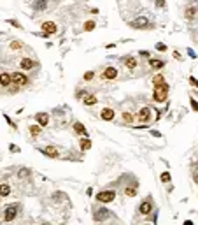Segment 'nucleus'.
Here are the masks:
<instances>
[{
  "mask_svg": "<svg viewBox=\"0 0 198 225\" xmlns=\"http://www.w3.org/2000/svg\"><path fill=\"white\" fill-rule=\"evenodd\" d=\"M56 30H58V27H56L53 21H46V23H42V32H44V33L51 35V33H56Z\"/></svg>",
  "mask_w": 198,
  "mask_h": 225,
  "instance_id": "obj_8",
  "label": "nucleus"
},
{
  "mask_svg": "<svg viewBox=\"0 0 198 225\" xmlns=\"http://www.w3.org/2000/svg\"><path fill=\"white\" fill-rule=\"evenodd\" d=\"M11 194V186L7 183H0V197H7Z\"/></svg>",
  "mask_w": 198,
  "mask_h": 225,
  "instance_id": "obj_20",
  "label": "nucleus"
},
{
  "mask_svg": "<svg viewBox=\"0 0 198 225\" xmlns=\"http://www.w3.org/2000/svg\"><path fill=\"white\" fill-rule=\"evenodd\" d=\"M95 28V21H86V23H84V30H93Z\"/></svg>",
  "mask_w": 198,
  "mask_h": 225,
  "instance_id": "obj_28",
  "label": "nucleus"
},
{
  "mask_svg": "<svg viewBox=\"0 0 198 225\" xmlns=\"http://www.w3.org/2000/svg\"><path fill=\"white\" fill-rule=\"evenodd\" d=\"M140 56H149V51H146V49H144V51H140Z\"/></svg>",
  "mask_w": 198,
  "mask_h": 225,
  "instance_id": "obj_39",
  "label": "nucleus"
},
{
  "mask_svg": "<svg viewBox=\"0 0 198 225\" xmlns=\"http://www.w3.org/2000/svg\"><path fill=\"white\" fill-rule=\"evenodd\" d=\"M102 78L104 79H116L117 78V69L116 67H107L104 71V74H102Z\"/></svg>",
  "mask_w": 198,
  "mask_h": 225,
  "instance_id": "obj_12",
  "label": "nucleus"
},
{
  "mask_svg": "<svg viewBox=\"0 0 198 225\" xmlns=\"http://www.w3.org/2000/svg\"><path fill=\"white\" fill-rule=\"evenodd\" d=\"M21 46H23L21 41H12V42H11V48H12V49H20Z\"/></svg>",
  "mask_w": 198,
  "mask_h": 225,
  "instance_id": "obj_30",
  "label": "nucleus"
},
{
  "mask_svg": "<svg viewBox=\"0 0 198 225\" xmlns=\"http://www.w3.org/2000/svg\"><path fill=\"white\" fill-rule=\"evenodd\" d=\"M125 65L128 67V71H135L137 69V60L133 56H126L125 58Z\"/></svg>",
  "mask_w": 198,
  "mask_h": 225,
  "instance_id": "obj_17",
  "label": "nucleus"
},
{
  "mask_svg": "<svg viewBox=\"0 0 198 225\" xmlns=\"http://www.w3.org/2000/svg\"><path fill=\"white\" fill-rule=\"evenodd\" d=\"M42 155H46V157H49V158H56L60 151H58V148H54V146H46V148H42L41 150Z\"/></svg>",
  "mask_w": 198,
  "mask_h": 225,
  "instance_id": "obj_7",
  "label": "nucleus"
},
{
  "mask_svg": "<svg viewBox=\"0 0 198 225\" xmlns=\"http://www.w3.org/2000/svg\"><path fill=\"white\" fill-rule=\"evenodd\" d=\"M74 132L79 134V135H88V132H86V127H84L83 123H79V122L74 123Z\"/></svg>",
  "mask_w": 198,
  "mask_h": 225,
  "instance_id": "obj_16",
  "label": "nucleus"
},
{
  "mask_svg": "<svg viewBox=\"0 0 198 225\" xmlns=\"http://www.w3.org/2000/svg\"><path fill=\"white\" fill-rule=\"evenodd\" d=\"M32 7L35 11H46L47 9V2H46V0H33Z\"/></svg>",
  "mask_w": 198,
  "mask_h": 225,
  "instance_id": "obj_15",
  "label": "nucleus"
},
{
  "mask_svg": "<svg viewBox=\"0 0 198 225\" xmlns=\"http://www.w3.org/2000/svg\"><path fill=\"white\" fill-rule=\"evenodd\" d=\"M11 79H12L14 84H18V86H26V84L30 83L28 78H26L23 72H12V74H11Z\"/></svg>",
  "mask_w": 198,
  "mask_h": 225,
  "instance_id": "obj_4",
  "label": "nucleus"
},
{
  "mask_svg": "<svg viewBox=\"0 0 198 225\" xmlns=\"http://www.w3.org/2000/svg\"><path fill=\"white\" fill-rule=\"evenodd\" d=\"M35 120H37V123L44 128V127H47V123H49V114H47V112H37V114H35Z\"/></svg>",
  "mask_w": 198,
  "mask_h": 225,
  "instance_id": "obj_9",
  "label": "nucleus"
},
{
  "mask_svg": "<svg viewBox=\"0 0 198 225\" xmlns=\"http://www.w3.org/2000/svg\"><path fill=\"white\" fill-rule=\"evenodd\" d=\"M195 181H196V183H198V173L195 174Z\"/></svg>",
  "mask_w": 198,
  "mask_h": 225,
  "instance_id": "obj_40",
  "label": "nucleus"
},
{
  "mask_svg": "<svg viewBox=\"0 0 198 225\" xmlns=\"http://www.w3.org/2000/svg\"><path fill=\"white\" fill-rule=\"evenodd\" d=\"M149 65H151V69H154V71H158V69H161V67L165 65V62L156 60V58H149Z\"/></svg>",
  "mask_w": 198,
  "mask_h": 225,
  "instance_id": "obj_19",
  "label": "nucleus"
},
{
  "mask_svg": "<svg viewBox=\"0 0 198 225\" xmlns=\"http://www.w3.org/2000/svg\"><path fill=\"white\" fill-rule=\"evenodd\" d=\"M100 118H102L104 122H112V120H114V109H111V107H105V109H102V112H100Z\"/></svg>",
  "mask_w": 198,
  "mask_h": 225,
  "instance_id": "obj_11",
  "label": "nucleus"
},
{
  "mask_svg": "<svg viewBox=\"0 0 198 225\" xmlns=\"http://www.w3.org/2000/svg\"><path fill=\"white\" fill-rule=\"evenodd\" d=\"M114 199H116L114 190H102V192L96 194V201H98V202H105V204H107V202H112Z\"/></svg>",
  "mask_w": 198,
  "mask_h": 225,
  "instance_id": "obj_2",
  "label": "nucleus"
},
{
  "mask_svg": "<svg viewBox=\"0 0 198 225\" xmlns=\"http://www.w3.org/2000/svg\"><path fill=\"white\" fill-rule=\"evenodd\" d=\"M18 209H20V204H11L5 208V213H4V220L5 222H12L16 215H18Z\"/></svg>",
  "mask_w": 198,
  "mask_h": 225,
  "instance_id": "obj_3",
  "label": "nucleus"
},
{
  "mask_svg": "<svg viewBox=\"0 0 198 225\" xmlns=\"http://www.w3.org/2000/svg\"><path fill=\"white\" fill-rule=\"evenodd\" d=\"M137 118H139L142 123L149 122V118H151V109H149V107H142L140 111L137 112Z\"/></svg>",
  "mask_w": 198,
  "mask_h": 225,
  "instance_id": "obj_10",
  "label": "nucleus"
},
{
  "mask_svg": "<svg viewBox=\"0 0 198 225\" xmlns=\"http://www.w3.org/2000/svg\"><path fill=\"white\" fill-rule=\"evenodd\" d=\"M189 102H191V107H193V111L198 112V102L195 100V99H189Z\"/></svg>",
  "mask_w": 198,
  "mask_h": 225,
  "instance_id": "obj_31",
  "label": "nucleus"
},
{
  "mask_svg": "<svg viewBox=\"0 0 198 225\" xmlns=\"http://www.w3.org/2000/svg\"><path fill=\"white\" fill-rule=\"evenodd\" d=\"M0 84H2L4 88H7V86H11V84H12V79H11V74H7V72H2V74H0Z\"/></svg>",
  "mask_w": 198,
  "mask_h": 225,
  "instance_id": "obj_14",
  "label": "nucleus"
},
{
  "mask_svg": "<svg viewBox=\"0 0 198 225\" xmlns=\"http://www.w3.org/2000/svg\"><path fill=\"white\" fill-rule=\"evenodd\" d=\"M153 211V201H151V197H147L146 201H142L140 206H139V213L140 215H149Z\"/></svg>",
  "mask_w": 198,
  "mask_h": 225,
  "instance_id": "obj_5",
  "label": "nucleus"
},
{
  "mask_svg": "<svg viewBox=\"0 0 198 225\" xmlns=\"http://www.w3.org/2000/svg\"><path fill=\"white\" fill-rule=\"evenodd\" d=\"M163 81H165V79H163V76H161V74H158L153 83H154V84H160V83H163Z\"/></svg>",
  "mask_w": 198,
  "mask_h": 225,
  "instance_id": "obj_32",
  "label": "nucleus"
},
{
  "mask_svg": "<svg viewBox=\"0 0 198 225\" xmlns=\"http://www.w3.org/2000/svg\"><path fill=\"white\" fill-rule=\"evenodd\" d=\"M130 27L132 28H146V27H149V20H147L146 16H139L137 20H133V21H130Z\"/></svg>",
  "mask_w": 198,
  "mask_h": 225,
  "instance_id": "obj_6",
  "label": "nucleus"
},
{
  "mask_svg": "<svg viewBox=\"0 0 198 225\" xmlns=\"http://www.w3.org/2000/svg\"><path fill=\"white\" fill-rule=\"evenodd\" d=\"M9 150L12 151V153H14V151H16V153L20 151V148H18V146H14V144H11V146H9Z\"/></svg>",
  "mask_w": 198,
  "mask_h": 225,
  "instance_id": "obj_37",
  "label": "nucleus"
},
{
  "mask_svg": "<svg viewBox=\"0 0 198 225\" xmlns=\"http://www.w3.org/2000/svg\"><path fill=\"white\" fill-rule=\"evenodd\" d=\"M18 176H20V178H30L32 171L30 169H20V171H18Z\"/></svg>",
  "mask_w": 198,
  "mask_h": 225,
  "instance_id": "obj_26",
  "label": "nucleus"
},
{
  "mask_svg": "<svg viewBox=\"0 0 198 225\" xmlns=\"http://www.w3.org/2000/svg\"><path fill=\"white\" fill-rule=\"evenodd\" d=\"M20 65H21L23 71H32V69L35 67V62L32 60V58H23V60L20 62Z\"/></svg>",
  "mask_w": 198,
  "mask_h": 225,
  "instance_id": "obj_13",
  "label": "nucleus"
},
{
  "mask_svg": "<svg viewBox=\"0 0 198 225\" xmlns=\"http://www.w3.org/2000/svg\"><path fill=\"white\" fill-rule=\"evenodd\" d=\"M83 100H84V104H86V106H95V104H96V97H95L93 93H90V95H86V97H84Z\"/></svg>",
  "mask_w": 198,
  "mask_h": 225,
  "instance_id": "obj_23",
  "label": "nucleus"
},
{
  "mask_svg": "<svg viewBox=\"0 0 198 225\" xmlns=\"http://www.w3.org/2000/svg\"><path fill=\"white\" fill-rule=\"evenodd\" d=\"M156 5H158V7H163V5H165V0H158Z\"/></svg>",
  "mask_w": 198,
  "mask_h": 225,
  "instance_id": "obj_38",
  "label": "nucleus"
},
{
  "mask_svg": "<svg viewBox=\"0 0 198 225\" xmlns=\"http://www.w3.org/2000/svg\"><path fill=\"white\" fill-rule=\"evenodd\" d=\"M195 16H196V9L195 7H188V9L184 11V18L186 20H193Z\"/></svg>",
  "mask_w": 198,
  "mask_h": 225,
  "instance_id": "obj_22",
  "label": "nucleus"
},
{
  "mask_svg": "<svg viewBox=\"0 0 198 225\" xmlns=\"http://www.w3.org/2000/svg\"><path fill=\"white\" fill-rule=\"evenodd\" d=\"M168 86L167 83H160V84H154V92H153V100L154 102H165L168 95Z\"/></svg>",
  "mask_w": 198,
  "mask_h": 225,
  "instance_id": "obj_1",
  "label": "nucleus"
},
{
  "mask_svg": "<svg viewBox=\"0 0 198 225\" xmlns=\"http://www.w3.org/2000/svg\"><path fill=\"white\" fill-rule=\"evenodd\" d=\"M93 72H88V74H84V79H86V81H90V79H93Z\"/></svg>",
  "mask_w": 198,
  "mask_h": 225,
  "instance_id": "obj_36",
  "label": "nucleus"
},
{
  "mask_svg": "<svg viewBox=\"0 0 198 225\" xmlns=\"http://www.w3.org/2000/svg\"><path fill=\"white\" fill-rule=\"evenodd\" d=\"M189 83H191L195 88H198V79H196V78H189Z\"/></svg>",
  "mask_w": 198,
  "mask_h": 225,
  "instance_id": "obj_35",
  "label": "nucleus"
},
{
  "mask_svg": "<svg viewBox=\"0 0 198 225\" xmlns=\"http://www.w3.org/2000/svg\"><path fill=\"white\" fill-rule=\"evenodd\" d=\"M156 49L158 51H167V46L165 44H156Z\"/></svg>",
  "mask_w": 198,
  "mask_h": 225,
  "instance_id": "obj_34",
  "label": "nucleus"
},
{
  "mask_svg": "<svg viewBox=\"0 0 198 225\" xmlns=\"http://www.w3.org/2000/svg\"><path fill=\"white\" fill-rule=\"evenodd\" d=\"M105 218H109V209H98L96 213H95V220L98 222V220H105Z\"/></svg>",
  "mask_w": 198,
  "mask_h": 225,
  "instance_id": "obj_18",
  "label": "nucleus"
},
{
  "mask_svg": "<svg viewBox=\"0 0 198 225\" xmlns=\"http://www.w3.org/2000/svg\"><path fill=\"white\" fill-rule=\"evenodd\" d=\"M90 148H91V141H90V139H88V135H86L84 139H81V150H83V151H86V150H90Z\"/></svg>",
  "mask_w": 198,
  "mask_h": 225,
  "instance_id": "obj_24",
  "label": "nucleus"
},
{
  "mask_svg": "<svg viewBox=\"0 0 198 225\" xmlns=\"http://www.w3.org/2000/svg\"><path fill=\"white\" fill-rule=\"evenodd\" d=\"M135 194H137V183H133V186H126L125 188L126 197H135Z\"/></svg>",
  "mask_w": 198,
  "mask_h": 225,
  "instance_id": "obj_21",
  "label": "nucleus"
},
{
  "mask_svg": "<svg viewBox=\"0 0 198 225\" xmlns=\"http://www.w3.org/2000/svg\"><path fill=\"white\" fill-rule=\"evenodd\" d=\"M7 23H9V25H12V27H16V28H21V25L16 20H7Z\"/></svg>",
  "mask_w": 198,
  "mask_h": 225,
  "instance_id": "obj_33",
  "label": "nucleus"
},
{
  "mask_svg": "<svg viewBox=\"0 0 198 225\" xmlns=\"http://www.w3.org/2000/svg\"><path fill=\"white\" fill-rule=\"evenodd\" d=\"M160 179H161V183H170L172 176H170V173H168V171H165V173H161V176H160Z\"/></svg>",
  "mask_w": 198,
  "mask_h": 225,
  "instance_id": "obj_25",
  "label": "nucleus"
},
{
  "mask_svg": "<svg viewBox=\"0 0 198 225\" xmlns=\"http://www.w3.org/2000/svg\"><path fill=\"white\" fill-rule=\"evenodd\" d=\"M41 130H42L41 125H32V127H30V134H32V135H39Z\"/></svg>",
  "mask_w": 198,
  "mask_h": 225,
  "instance_id": "obj_27",
  "label": "nucleus"
},
{
  "mask_svg": "<svg viewBox=\"0 0 198 225\" xmlns=\"http://www.w3.org/2000/svg\"><path fill=\"white\" fill-rule=\"evenodd\" d=\"M123 120L128 122V123H132V122H133V116H132L130 112H123Z\"/></svg>",
  "mask_w": 198,
  "mask_h": 225,
  "instance_id": "obj_29",
  "label": "nucleus"
}]
</instances>
